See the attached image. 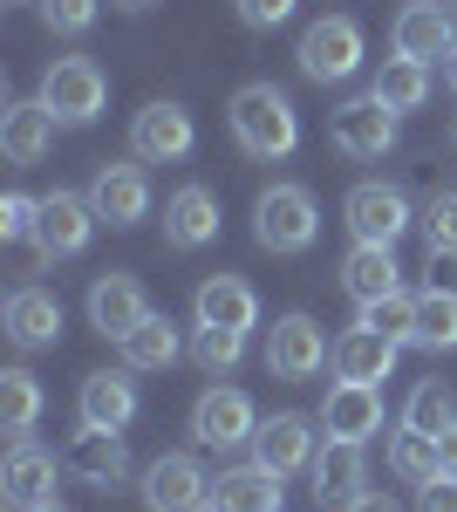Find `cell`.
<instances>
[{"instance_id":"23","label":"cell","mask_w":457,"mask_h":512,"mask_svg":"<svg viewBox=\"0 0 457 512\" xmlns=\"http://www.w3.org/2000/svg\"><path fill=\"white\" fill-rule=\"evenodd\" d=\"M451 48H457L451 7H437V0H410V7L396 14V55H410V62H437V55H451Z\"/></svg>"},{"instance_id":"11","label":"cell","mask_w":457,"mask_h":512,"mask_svg":"<svg viewBox=\"0 0 457 512\" xmlns=\"http://www.w3.org/2000/svg\"><path fill=\"white\" fill-rule=\"evenodd\" d=\"M307 485H314V506L321 512H348L369 492V458H362V444L328 437V444L314 451V465H307Z\"/></svg>"},{"instance_id":"31","label":"cell","mask_w":457,"mask_h":512,"mask_svg":"<svg viewBox=\"0 0 457 512\" xmlns=\"http://www.w3.org/2000/svg\"><path fill=\"white\" fill-rule=\"evenodd\" d=\"M417 349L430 355L457 349V287H423L417 294Z\"/></svg>"},{"instance_id":"19","label":"cell","mask_w":457,"mask_h":512,"mask_svg":"<svg viewBox=\"0 0 457 512\" xmlns=\"http://www.w3.org/2000/svg\"><path fill=\"white\" fill-rule=\"evenodd\" d=\"M212 239H219V198L205 192V185H178V192L164 198V246L171 253H198Z\"/></svg>"},{"instance_id":"34","label":"cell","mask_w":457,"mask_h":512,"mask_svg":"<svg viewBox=\"0 0 457 512\" xmlns=\"http://www.w3.org/2000/svg\"><path fill=\"white\" fill-rule=\"evenodd\" d=\"M239 355H246V335L239 328H191V362L205 369V376H226V369H239Z\"/></svg>"},{"instance_id":"21","label":"cell","mask_w":457,"mask_h":512,"mask_svg":"<svg viewBox=\"0 0 457 512\" xmlns=\"http://www.w3.org/2000/svg\"><path fill=\"white\" fill-rule=\"evenodd\" d=\"M55 130H62V117L41 96L35 103H7L0 110V151H7V164H41L55 151Z\"/></svg>"},{"instance_id":"17","label":"cell","mask_w":457,"mask_h":512,"mask_svg":"<svg viewBox=\"0 0 457 512\" xmlns=\"http://www.w3.org/2000/svg\"><path fill=\"white\" fill-rule=\"evenodd\" d=\"M137 369H96V376H82L76 390V417L89 431H130L137 424V383H130Z\"/></svg>"},{"instance_id":"5","label":"cell","mask_w":457,"mask_h":512,"mask_svg":"<svg viewBox=\"0 0 457 512\" xmlns=\"http://www.w3.org/2000/svg\"><path fill=\"white\" fill-rule=\"evenodd\" d=\"M294 62H301L307 82H348L362 69V28L348 21V14H321V21H307L301 48H294Z\"/></svg>"},{"instance_id":"45","label":"cell","mask_w":457,"mask_h":512,"mask_svg":"<svg viewBox=\"0 0 457 512\" xmlns=\"http://www.w3.org/2000/svg\"><path fill=\"white\" fill-rule=\"evenodd\" d=\"M41 512H69V506H41Z\"/></svg>"},{"instance_id":"28","label":"cell","mask_w":457,"mask_h":512,"mask_svg":"<svg viewBox=\"0 0 457 512\" xmlns=\"http://www.w3.org/2000/svg\"><path fill=\"white\" fill-rule=\"evenodd\" d=\"M116 349H123V369H137V376H144V369H171V362L185 355V342H178L171 315H144L123 342H116Z\"/></svg>"},{"instance_id":"22","label":"cell","mask_w":457,"mask_h":512,"mask_svg":"<svg viewBox=\"0 0 457 512\" xmlns=\"http://www.w3.org/2000/svg\"><path fill=\"white\" fill-rule=\"evenodd\" d=\"M321 431L348 437V444L376 437L382 431V390L376 383H335V390L321 396Z\"/></svg>"},{"instance_id":"14","label":"cell","mask_w":457,"mask_h":512,"mask_svg":"<svg viewBox=\"0 0 457 512\" xmlns=\"http://www.w3.org/2000/svg\"><path fill=\"white\" fill-rule=\"evenodd\" d=\"M396 123H403V117H396L382 96H355V103L335 110L328 137H335L342 158H382V151H396Z\"/></svg>"},{"instance_id":"8","label":"cell","mask_w":457,"mask_h":512,"mask_svg":"<svg viewBox=\"0 0 457 512\" xmlns=\"http://www.w3.org/2000/svg\"><path fill=\"white\" fill-rule=\"evenodd\" d=\"M191 144H198V123H191V110L171 103V96L144 103L137 123H130V158H144V164H185Z\"/></svg>"},{"instance_id":"12","label":"cell","mask_w":457,"mask_h":512,"mask_svg":"<svg viewBox=\"0 0 457 512\" xmlns=\"http://www.w3.org/2000/svg\"><path fill=\"white\" fill-rule=\"evenodd\" d=\"M55 478H62V458L41 451L35 437H21V444H7L0 499H7V512H41V506H55Z\"/></svg>"},{"instance_id":"43","label":"cell","mask_w":457,"mask_h":512,"mask_svg":"<svg viewBox=\"0 0 457 512\" xmlns=\"http://www.w3.org/2000/svg\"><path fill=\"white\" fill-rule=\"evenodd\" d=\"M110 7H123V14H151L157 0H110Z\"/></svg>"},{"instance_id":"1","label":"cell","mask_w":457,"mask_h":512,"mask_svg":"<svg viewBox=\"0 0 457 512\" xmlns=\"http://www.w3.org/2000/svg\"><path fill=\"white\" fill-rule=\"evenodd\" d=\"M232 137H239V151L260 164H280L301 151V110L287 103V89H273V82H246L239 96H232Z\"/></svg>"},{"instance_id":"18","label":"cell","mask_w":457,"mask_h":512,"mask_svg":"<svg viewBox=\"0 0 457 512\" xmlns=\"http://www.w3.org/2000/svg\"><path fill=\"white\" fill-rule=\"evenodd\" d=\"M96 226H103V219H96V205H89V198H76V192H48L41 198V246H48V260H76L82 246H89V239H96Z\"/></svg>"},{"instance_id":"6","label":"cell","mask_w":457,"mask_h":512,"mask_svg":"<svg viewBox=\"0 0 457 512\" xmlns=\"http://www.w3.org/2000/svg\"><path fill=\"white\" fill-rule=\"evenodd\" d=\"M328 362H335V349H328V335H321L314 315H280L267 328V369L280 383H314Z\"/></svg>"},{"instance_id":"9","label":"cell","mask_w":457,"mask_h":512,"mask_svg":"<svg viewBox=\"0 0 457 512\" xmlns=\"http://www.w3.org/2000/svg\"><path fill=\"white\" fill-rule=\"evenodd\" d=\"M321 417H301V410H280V417H267L260 431H253V465H267L273 478H294L314 465V451H321Z\"/></svg>"},{"instance_id":"25","label":"cell","mask_w":457,"mask_h":512,"mask_svg":"<svg viewBox=\"0 0 457 512\" xmlns=\"http://www.w3.org/2000/svg\"><path fill=\"white\" fill-rule=\"evenodd\" d=\"M7 342L14 349H55L62 342V301L48 287H14L7 294Z\"/></svg>"},{"instance_id":"40","label":"cell","mask_w":457,"mask_h":512,"mask_svg":"<svg viewBox=\"0 0 457 512\" xmlns=\"http://www.w3.org/2000/svg\"><path fill=\"white\" fill-rule=\"evenodd\" d=\"M417 512H457V472H437L430 485H417Z\"/></svg>"},{"instance_id":"35","label":"cell","mask_w":457,"mask_h":512,"mask_svg":"<svg viewBox=\"0 0 457 512\" xmlns=\"http://www.w3.org/2000/svg\"><path fill=\"white\" fill-rule=\"evenodd\" d=\"M403 424H410V431H451L457 424V396L444 390V383H417V390H410V403H403Z\"/></svg>"},{"instance_id":"15","label":"cell","mask_w":457,"mask_h":512,"mask_svg":"<svg viewBox=\"0 0 457 512\" xmlns=\"http://www.w3.org/2000/svg\"><path fill=\"white\" fill-rule=\"evenodd\" d=\"M144 315H151V294H144L137 274H96L89 280V328L103 342H123Z\"/></svg>"},{"instance_id":"30","label":"cell","mask_w":457,"mask_h":512,"mask_svg":"<svg viewBox=\"0 0 457 512\" xmlns=\"http://www.w3.org/2000/svg\"><path fill=\"white\" fill-rule=\"evenodd\" d=\"M35 417H41V383L28 369H0V424H7V444L35 437Z\"/></svg>"},{"instance_id":"16","label":"cell","mask_w":457,"mask_h":512,"mask_svg":"<svg viewBox=\"0 0 457 512\" xmlns=\"http://www.w3.org/2000/svg\"><path fill=\"white\" fill-rule=\"evenodd\" d=\"M62 472L82 478V485H96V492H116V485L130 478V444H123V431H89V424H82V431L69 437V451H62Z\"/></svg>"},{"instance_id":"44","label":"cell","mask_w":457,"mask_h":512,"mask_svg":"<svg viewBox=\"0 0 457 512\" xmlns=\"http://www.w3.org/2000/svg\"><path fill=\"white\" fill-rule=\"evenodd\" d=\"M444 82H451V89H457V48H451V55H444Z\"/></svg>"},{"instance_id":"39","label":"cell","mask_w":457,"mask_h":512,"mask_svg":"<svg viewBox=\"0 0 457 512\" xmlns=\"http://www.w3.org/2000/svg\"><path fill=\"white\" fill-rule=\"evenodd\" d=\"M232 7H239V21H246V28H260V35H267V28H280V21H294V7H301V0H232Z\"/></svg>"},{"instance_id":"38","label":"cell","mask_w":457,"mask_h":512,"mask_svg":"<svg viewBox=\"0 0 457 512\" xmlns=\"http://www.w3.org/2000/svg\"><path fill=\"white\" fill-rule=\"evenodd\" d=\"M0 233L14 239V246H35V233H41V198L7 192V198H0Z\"/></svg>"},{"instance_id":"33","label":"cell","mask_w":457,"mask_h":512,"mask_svg":"<svg viewBox=\"0 0 457 512\" xmlns=\"http://www.w3.org/2000/svg\"><path fill=\"white\" fill-rule=\"evenodd\" d=\"M362 328H376V335H389V342H403V349H417V294H382V301H369L362 308Z\"/></svg>"},{"instance_id":"37","label":"cell","mask_w":457,"mask_h":512,"mask_svg":"<svg viewBox=\"0 0 457 512\" xmlns=\"http://www.w3.org/2000/svg\"><path fill=\"white\" fill-rule=\"evenodd\" d=\"M96 14H103V0H41V21H48V35H89L96 28Z\"/></svg>"},{"instance_id":"27","label":"cell","mask_w":457,"mask_h":512,"mask_svg":"<svg viewBox=\"0 0 457 512\" xmlns=\"http://www.w3.org/2000/svg\"><path fill=\"white\" fill-rule=\"evenodd\" d=\"M342 287H348V301H355V308H369V301H382V294H396V287H403V267H396V253H389V246H348Z\"/></svg>"},{"instance_id":"4","label":"cell","mask_w":457,"mask_h":512,"mask_svg":"<svg viewBox=\"0 0 457 512\" xmlns=\"http://www.w3.org/2000/svg\"><path fill=\"white\" fill-rule=\"evenodd\" d=\"M41 103L55 110L62 123H96L103 117V103H110V76H103V62L96 55H55L48 62V76H41Z\"/></svg>"},{"instance_id":"20","label":"cell","mask_w":457,"mask_h":512,"mask_svg":"<svg viewBox=\"0 0 457 512\" xmlns=\"http://www.w3.org/2000/svg\"><path fill=\"white\" fill-rule=\"evenodd\" d=\"M396 355H403V342H389V335H376V328H342L335 335V383H389V369H396Z\"/></svg>"},{"instance_id":"24","label":"cell","mask_w":457,"mask_h":512,"mask_svg":"<svg viewBox=\"0 0 457 512\" xmlns=\"http://www.w3.org/2000/svg\"><path fill=\"white\" fill-rule=\"evenodd\" d=\"M198 321L205 328H260V294H253V280H239V274H205L198 280Z\"/></svg>"},{"instance_id":"32","label":"cell","mask_w":457,"mask_h":512,"mask_svg":"<svg viewBox=\"0 0 457 512\" xmlns=\"http://www.w3.org/2000/svg\"><path fill=\"white\" fill-rule=\"evenodd\" d=\"M389 472L403 478V485H430V478L444 472L437 437H430V431H410V424H396V437H389Z\"/></svg>"},{"instance_id":"41","label":"cell","mask_w":457,"mask_h":512,"mask_svg":"<svg viewBox=\"0 0 457 512\" xmlns=\"http://www.w3.org/2000/svg\"><path fill=\"white\" fill-rule=\"evenodd\" d=\"M348 512H403V506H396L389 492H362V499H355V506H348Z\"/></svg>"},{"instance_id":"3","label":"cell","mask_w":457,"mask_h":512,"mask_svg":"<svg viewBox=\"0 0 457 512\" xmlns=\"http://www.w3.org/2000/svg\"><path fill=\"white\" fill-rule=\"evenodd\" d=\"M342 219H348V233H355V246H396V239L417 226V205H410L403 185H389V178H362L342 198Z\"/></svg>"},{"instance_id":"10","label":"cell","mask_w":457,"mask_h":512,"mask_svg":"<svg viewBox=\"0 0 457 512\" xmlns=\"http://www.w3.org/2000/svg\"><path fill=\"white\" fill-rule=\"evenodd\" d=\"M89 205H96V219L103 226H144L151 219V178H144V158L130 164H96V178H89Z\"/></svg>"},{"instance_id":"29","label":"cell","mask_w":457,"mask_h":512,"mask_svg":"<svg viewBox=\"0 0 457 512\" xmlns=\"http://www.w3.org/2000/svg\"><path fill=\"white\" fill-rule=\"evenodd\" d=\"M369 96H382L396 117H410V110H423L430 103V62H410V55H389L376 69V82H369Z\"/></svg>"},{"instance_id":"26","label":"cell","mask_w":457,"mask_h":512,"mask_svg":"<svg viewBox=\"0 0 457 512\" xmlns=\"http://www.w3.org/2000/svg\"><path fill=\"white\" fill-rule=\"evenodd\" d=\"M280 485L267 465H232V472L212 478V506L205 512H280Z\"/></svg>"},{"instance_id":"2","label":"cell","mask_w":457,"mask_h":512,"mask_svg":"<svg viewBox=\"0 0 457 512\" xmlns=\"http://www.w3.org/2000/svg\"><path fill=\"white\" fill-rule=\"evenodd\" d=\"M314 233H321V205L307 185H267L253 198V239L267 253H307Z\"/></svg>"},{"instance_id":"42","label":"cell","mask_w":457,"mask_h":512,"mask_svg":"<svg viewBox=\"0 0 457 512\" xmlns=\"http://www.w3.org/2000/svg\"><path fill=\"white\" fill-rule=\"evenodd\" d=\"M437 458H444V472H457V424H451V431H437Z\"/></svg>"},{"instance_id":"7","label":"cell","mask_w":457,"mask_h":512,"mask_svg":"<svg viewBox=\"0 0 457 512\" xmlns=\"http://www.w3.org/2000/svg\"><path fill=\"white\" fill-rule=\"evenodd\" d=\"M253 431H260V410H253V396L232 390V383H212L191 403V437L205 451H239V444H253Z\"/></svg>"},{"instance_id":"36","label":"cell","mask_w":457,"mask_h":512,"mask_svg":"<svg viewBox=\"0 0 457 512\" xmlns=\"http://www.w3.org/2000/svg\"><path fill=\"white\" fill-rule=\"evenodd\" d=\"M423 239H430V253H457V192H430L417 212Z\"/></svg>"},{"instance_id":"13","label":"cell","mask_w":457,"mask_h":512,"mask_svg":"<svg viewBox=\"0 0 457 512\" xmlns=\"http://www.w3.org/2000/svg\"><path fill=\"white\" fill-rule=\"evenodd\" d=\"M144 506L151 512H205L212 506V478L191 451H164L144 472Z\"/></svg>"}]
</instances>
